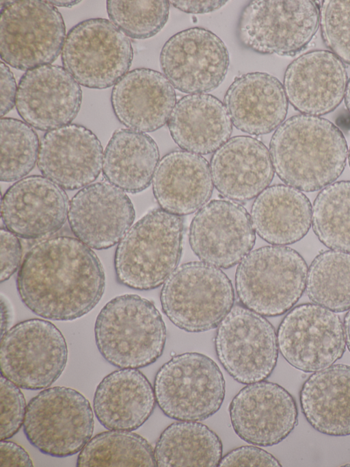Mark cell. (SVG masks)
Returning a JSON list of instances; mask_svg holds the SVG:
<instances>
[{"label": "cell", "mask_w": 350, "mask_h": 467, "mask_svg": "<svg viewBox=\"0 0 350 467\" xmlns=\"http://www.w3.org/2000/svg\"><path fill=\"white\" fill-rule=\"evenodd\" d=\"M156 402L167 417L202 421L221 407L226 392L223 374L209 357L188 352L172 357L154 381Z\"/></svg>", "instance_id": "obj_7"}, {"label": "cell", "mask_w": 350, "mask_h": 467, "mask_svg": "<svg viewBox=\"0 0 350 467\" xmlns=\"http://www.w3.org/2000/svg\"><path fill=\"white\" fill-rule=\"evenodd\" d=\"M319 26L314 1L255 0L242 11L239 35L256 53L293 56L306 47Z\"/></svg>", "instance_id": "obj_12"}, {"label": "cell", "mask_w": 350, "mask_h": 467, "mask_svg": "<svg viewBox=\"0 0 350 467\" xmlns=\"http://www.w3.org/2000/svg\"><path fill=\"white\" fill-rule=\"evenodd\" d=\"M1 337V375L20 388L45 389L62 375L68 347L63 334L51 322L25 320Z\"/></svg>", "instance_id": "obj_10"}, {"label": "cell", "mask_w": 350, "mask_h": 467, "mask_svg": "<svg viewBox=\"0 0 350 467\" xmlns=\"http://www.w3.org/2000/svg\"><path fill=\"white\" fill-rule=\"evenodd\" d=\"M348 152H349V153H348V162H349V167H350V147H349Z\"/></svg>", "instance_id": "obj_49"}, {"label": "cell", "mask_w": 350, "mask_h": 467, "mask_svg": "<svg viewBox=\"0 0 350 467\" xmlns=\"http://www.w3.org/2000/svg\"><path fill=\"white\" fill-rule=\"evenodd\" d=\"M312 207L302 191L284 184H275L260 193L251 208L255 231L273 245L298 242L312 225Z\"/></svg>", "instance_id": "obj_30"}, {"label": "cell", "mask_w": 350, "mask_h": 467, "mask_svg": "<svg viewBox=\"0 0 350 467\" xmlns=\"http://www.w3.org/2000/svg\"><path fill=\"white\" fill-rule=\"evenodd\" d=\"M0 438L8 440L23 425L26 401L20 388L1 376L0 380Z\"/></svg>", "instance_id": "obj_39"}, {"label": "cell", "mask_w": 350, "mask_h": 467, "mask_svg": "<svg viewBox=\"0 0 350 467\" xmlns=\"http://www.w3.org/2000/svg\"><path fill=\"white\" fill-rule=\"evenodd\" d=\"M222 451L221 439L206 425L180 420L163 431L154 449L159 467L218 466Z\"/></svg>", "instance_id": "obj_32"}, {"label": "cell", "mask_w": 350, "mask_h": 467, "mask_svg": "<svg viewBox=\"0 0 350 467\" xmlns=\"http://www.w3.org/2000/svg\"><path fill=\"white\" fill-rule=\"evenodd\" d=\"M53 5L58 7L70 8L79 3L81 1H48Z\"/></svg>", "instance_id": "obj_47"}, {"label": "cell", "mask_w": 350, "mask_h": 467, "mask_svg": "<svg viewBox=\"0 0 350 467\" xmlns=\"http://www.w3.org/2000/svg\"><path fill=\"white\" fill-rule=\"evenodd\" d=\"M227 1H170L174 7L189 14H205L217 10Z\"/></svg>", "instance_id": "obj_44"}, {"label": "cell", "mask_w": 350, "mask_h": 467, "mask_svg": "<svg viewBox=\"0 0 350 467\" xmlns=\"http://www.w3.org/2000/svg\"><path fill=\"white\" fill-rule=\"evenodd\" d=\"M1 336L7 331L12 323L13 320V312L12 310L11 304L6 297H4L3 294L1 296Z\"/></svg>", "instance_id": "obj_45"}, {"label": "cell", "mask_w": 350, "mask_h": 467, "mask_svg": "<svg viewBox=\"0 0 350 467\" xmlns=\"http://www.w3.org/2000/svg\"><path fill=\"white\" fill-rule=\"evenodd\" d=\"M210 169L217 191L236 201L257 197L274 177L267 147L249 136L232 137L220 147L212 155Z\"/></svg>", "instance_id": "obj_24"}, {"label": "cell", "mask_w": 350, "mask_h": 467, "mask_svg": "<svg viewBox=\"0 0 350 467\" xmlns=\"http://www.w3.org/2000/svg\"><path fill=\"white\" fill-rule=\"evenodd\" d=\"M163 312L180 329L198 333L217 327L233 307L234 293L228 277L202 261L178 266L161 288Z\"/></svg>", "instance_id": "obj_6"}, {"label": "cell", "mask_w": 350, "mask_h": 467, "mask_svg": "<svg viewBox=\"0 0 350 467\" xmlns=\"http://www.w3.org/2000/svg\"><path fill=\"white\" fill-rule=\"evenodd\" d=\"M77 467L157 466L154 449L132 431L109 430L96 434L80 451Z\"/></svg>", "instance_id": "obj_33"}, {"label": "cell", "mask_w": 350, "mask_h": 467, "mask_svg": "<svg viewBox=\"0 0 350 467\" xmlns=\"http://www.w3.org/2000/svg\"><path fill=\"white\" fill-rule=\"evenodd\" d=\"M312 227L325 247L350 253V180L334 182L318 193L312 205Z\"/></svg>", "instance_id": "obj_35"}, {"label": "cell", "mask_w": 350, "mask_h": 467, "mask_svg": "<svg viewBox=\"0 0 350 467\" xmlns=\"http://www.w3.org/2000/svg\"><path fill=\"white\" fill-rule=\"evenodd\" d=\"M105 275L93 250L77 238H46L25 255L16 278L23 303L45 319L70 321L90 312L105 291Z\"/></svg>", "instance_id": "obj_1"}, {"label": "cell", "mask_w": 350, "mask_h": 467, "mask_svg": "<svg viewBox=\"0 0 350 467\" xmlns=\"http://www.w3.org/2000/svg\"><path fill=\"white\" fill-rule=\"evenodd\" d=\"M152 182L160 207L180 216L199 210L213 190L208 161L184 150L165 155L157 164Z\"/></svg>", "instance_id": "obj_26"}, {"label": "cell", "mask_w": 350, "mask_h": 467, "mask_svg": "<svg viewBox=\"0 0 350 467\" xmlns=\"http://www.w3.org/2000/svg\"><path fill=\"white\" fill-rule=\"evenodd\" d=\"M302 412L317 431L331 436L350 435V366L332 364L314 372L300 391Z\"/></svg>", "instance_id": "obj_29"}, {"label": "cell", "mask_w": 350, "mask_h": 467, "mask_svg": "<svg viewBox=\"0 0 350 467\" xmlns=\"http://www.w3.org/2000/svg\"><path fill=\"white\" fill-rule=\"evenodd\" d=\"M0 180L18 181L38 162L40 149L36 132L27 123L13 118H1Z\"/></svg>", "instance_id": "obj_36"}, {"label": "cell", "mask_w": 350, "mask_h": 467, "mask_svg": "<svg viewBox=\"0 0 350 467\" xmlns=\"http://www.w3.org/2000/svg\"><path fill=\"white\" fill-rule=\"evenodd\" d=\"M189 240L201 261L229 268L252 251L256 231L243 205L234 201L215 199L201 207L193 218Z\"/></svg>", "instance_id": "obj_16"}, {"label": "cell", "mask_w": 350, "mask_h": 467, "mask_svg": "<svg viewBox=\"0 0 350 467\" xmlns=\"http://www.w3.org/2000/svg\"><path fill=\"white\" fill-rule=\"evenodd\" d=\"M217 358L237 381L249 384L266 379L278 357L277 333L263 316L234 305L217 326L215 338Z\"/></svg>", "instance_id": "obj_13"}, {"label": "cell", "mask_w": 350, "mask_h": 467, "mask_svg": "<svg viewBox=\"0 0 350 467\" xmlns=\"http://www.w3.org/2000/svg\"><path fill=\"white\" fill-rule=\"evenodd\" d=\"M66 37L62 16L48 1H11L1 8V58L13 68L27 71L51 64Z\"/></svg>", "instance_id": "obj_9"}, {"label": "cell", "mask_w": 350, "mask_h": 467, "mask_svg": "<svg viewBox=\"0 0 350 467\" xmlns=\"http://www.w3.org/2000/svg\"><path fill=\"white\" fill-rule=\"evenodd\" d=\"M68 197L62 188L44 176L25 177L12 184L1 199L5 227L25 239L53 234L68 218Z\"/></svg>", "instance_id": "obj_20"}, {"label": "cell", "mask_w": 350, "mask_h": 467, "mask_svg": "<svg viewBox=\"0 0 350 467\" xmlns=\"http://www.w3.org/2000/svg\"><path fill=\"white\" fill-rule=\"evenodd\" d=\"M1 467H32L33 462L28 453L19 444L7 440L0 442Z\"/></svg>", "instance_id": "obj_43"}, {"label": "cell", "mask_w": 350, "mask_h": 467, "mask_svg": "<svg viewBox=\"0 0 350 467\" xmlns=\"http://www.w3.org/2000/svg\"><path fill=\"white\" fill-rule=\"evenodd\" d=\"M1 283L8 280L20 268L23 255L21 243L16 235L5 227L0 229Z\"/></svg>", "instance_id": "obj_41"}, {"label": "cell", "mask_w": 350, "mask_h": 467, "mask_svg": "<svg viewBox=\"0 0 350 467\" xmlns=\"http://www.w3.org/2000/svg\"><path fill=\"white\" fill-rule=\"evenodd\" d=\"M159 162V148L151 136L130 129H119L113 133L105 147L103 173L110 184L136 194L150 186Z\"/></svg>", "instance_id": "obj_31"}, {"label": "cell", "mask_w": 350, "mask_h": 467, "mask_svg": "<svg viewBox=\"0 0 350 467\" xmlns=\"http://www.w3.org/2000/svg\"><path fill=\"white\" fill-rule=\"evenodd\" d=\"M107 11L111 22L128 37L144 40L163 28L169 16L170 1L109 0Z\"/></svg>", "instance_id": "obj_37"}, {"label": "cell", "mask_w": 350, "mask_h": 467, "mask_svg": "<svg viewBox=\"0 0 350 467\" xmlns=\"http://www.w3.org/2000/svg\"><path fill=\"white\" fill-rule=\"evenodd\" d=\"M154 388L137 368H120L98 383L93 399L94 413L108 430L134 431L152 414Z\"/></svg>", "instance_id": "obj_27"}, {"label": "cell", "mask_w": 350, "mask_h": 467, "mask_svg": "<svg viewBox=\"0 0 350 467\" xmlns=\"http://www.w3.org/2000/svg\"><path fill=\"white\" fill-rule=\"evenodd\" d=\"M163 73L173 87L189 94L211 92L226 77L228 49L211 31L192 27L170 37L160 53Z\"/></svg>", "instance_id": "obj_15"}, {"label": "cell", "mask_w": 350, "mask_h": 467, "mask_svg": "<svg viewBox=\"0 0 350 467\" xmlns=\"http://www.w3.org/2000/svg\"><path fill=\"white\" fill-rule=\"evenodd\" d=\"M271 453L256 446L236 448L221 457L218 466H281Z\"/></svg>", "instance_id": "obj_40"}, {"label": "cell", "mask_w": 350, "mask_h": 467, "mask_svg": "<svg viewBox=\"0 0 350 467\" xmlns=\"http://www.w3.org/2000/svg\"><path fill=\"white\" fill-rule=\"evenodd\" d=\"M135 218L128 195L106 181L81 188L69 202L70 229L78 240L94 249H106L119 243Z\"/></svg>", "instance_id": "obj_18"}, {"label": "cell", "mask_w": 350, "mask_h": 467, "mask_svg": "<svg viewBox=\"0 0 350 467\" xmlns=\"http://www.w3.org/2000/svg\"><path fill=\"white\" fill-rule=\"evenodd\" d=\"M133 58L129 38L111 21H83L72 27L62 51L63 67L84 87L105 89L129 71Z\"/></svg>", "instance_id": "obj_11"}, {"label": "cell", "mask_w": 350, "mask_h": 467, "mask_svg": "<svg viewBox=\"0 0 350 467\" xmlns=\"http://www.w3.org/2000/svg\"><path fill=\"white\" fill-rule=\"evenodd\" d=\"M320 27L325 45L350 64V0H325L320 8Z\"/></svg>", "instance_id": "obj_38"}, {"label": "cell", "mask_w": 350, "mask_h": 467, "mask_svg": "<svg viewBox=\"0 0 350 467\" xmlns=\"http://www.w3.org/2000/svg\"><path fill=\"white\" fill-rule=\"evenodd\" d=\"M308 269L304 257L291 247L272 244L252 250L236 270L239 299L262 316L282 315L301 297Z\"/></svg>", "instance_id": "obj_5"}, {"label": "cell", "mask_w": 350, "mask_h": 467, "mask_svg": "<svg viewBox=\"0 0 350 467\" xmlns=\"http://www.w3.org/2000/svg\"><path fill=\"white\" fill-rule=\"evenodd\" d=\"M81 102L82 90L74 77L64 67L48 64L23 74L15 105L26 123L49 131L70 124Z\"/></svg>", "instance_id": "obj_19"}, {"label": "cell", "mask_w": 350, "mask_h": 467, "mask_svg": "<svg viewBox=\"0 0 350 467\" xmlns=\"http://www.w3.org/2000/svg\"><path fill=\"white\" fill-rule=\"evenodd\" d=\"M306 292L309 299L336 313L350 309V253L326 250L308 269Z\"/></svg>", "instance_id": "obj_34"}, {"label": "cell", "mask_w": 350, "mask_h": 467, "mask_svg": "<svg viewBox=\"0 0 350 467\" xmlns=\"http://www.w3.org/2000/svg\"><path fill=\"white\" fill-rule=\"evenodd\" d=\"M229 414L235 433L260 446L281 442L298 422L293 396L279 384L265 380L243 387L231 401Z\"/></svg>", "instance_id": "obj_17"}, {"label": "cell", "mask_w": 350, "mask_h": 467, "mask_svg": "<svg viewBox=\"0 0 350 467\" xmlns=\"http://www.w3.org/2000/svg\"><path fill=\"white\" fill-rule=\"evenodd\" d=\"M277 338L279 351L285 360L305 373L332 366L346 349L340 316L315 303L293 307L280 323Z\"/></svg>", "instance_id": "obj_14"}, {"label": "cell", "mask_w": 350, "mask_h": 467, "mask_svg": "<svg viewBox=\"0 0 350 467\" xmlns=\"http://www.w3.org/2000/svg\"><path fill=\"white\" fill-rule=\"evenodd\" d=\"M269 153L278 177L286 185L310 192L335 182L348 157L346 139L329 120L294 115L273 133Z\"/></svg>", "instance_id": "obj_2"}, {"label": "cell", "mask_w": 350, "mask_h": 467, "mask_svg": "<svg viewBox=\"0 0 350 467\" xmlns=\"http://www.w3.org/2000/svg\"><path fill=\"white\" fill-rule=\"evenodd\" d=\"M167 126L180 148L198 155L216 151L232 132V123L224 104L206 93L191 94L180 99Z\"/></svg>", "instance_id": "obj_28"}, {"label": "cell", "mask_w": 350, "mask_h": 467, "mask_svg": "<svg viewBox=\"0 0 350 467\" xmlns=\"http://www.w3.org/2000/svg\"><path fill=\"white\" fill-rule=\"evenodd\" d=\"M111 103L118 120L130 129L152 132L168 122L176 103L173 86L159 71L139 68L113 87Z\"/></svg>", "instance_id": "obj_23"}, {"label": "cell", "mask_w": 350, "mask_h": 467, "mask_svg": "<svg viewBox=\"0 0 350 467\" xmlns=\"http://www.w3.org/2000/svg\"><path fill=\"white\" fill-rule=\"evenodd\" d=\"M17 85L12 72L3 62L0 64V115L3 118L16 105Z\"/></svg>", "instance_id": "obj_42"}, {"label": "cell", "mask_w": 350, "mask_h": 467, "mask_svg": "<svg viewBox=\"0 0 350 467\" xmlns=\"http://www.w3.org/2000/svg\"><path fill=\"white\" fill-rule=\"evenodd\" d=\"M348 312L345 314L344 318V332L346 341V346L350 352V309L347 310Z\"/></svg>", "instance_id": "obj_46"}, {"label": "cell", "mask_w": 350, "mask_h": 467, "mask_svg": "<svg viewBox=\"0 0 350 467\" xmlns=\"http://www.w3.org/2000/svg\"><path fill=\"white\" fill-rule=\"evenodd\" d=\"M103 155L102 144L90 129L70 123L43 136L37 165L43 176L63 189L73 190L98 178Z\"/></svg>", "instance_id": "obj_21"}, {"label": "cell", "mask_w": 350, "mask_h": 467, "mask_svg": "<svg viewBox=\"0 0 350 467\" xmlns=\"http://www.w3.org/2000/svg\"><path fill=\"white\" fill-rule=\"evenodd\" d=\"M183 234L181 216L161 207L149 210L117 246L114 267L118 281L139 290L160 286L177 268Z\"/></svg>", "instance_id": "obj_4"}, {"label": "cell", "mask_w": 350, "mask_h": 467, "mask_svg": "<svg viewBox=\"0 0 350 467\" xmlns=\"http://www.w3.org/2000/svg\"><path fill=\"white\" fill-rule=\"evenodd\" d=\"M224 104L237 129L258 136L271 132L284 122L288 101L278 79L253 72L234 79L226 92Z\"/></svg>", "instance_id": "obj_25"}, {"label": "cell", "mask_w": 350, "mask_h": 467, "mask_svg": "<svg viewBox=\"0 0 350 467\" xmlns=\"http://www.w3.org/2000/svg\"><path fill=\"white\" fill-rule=\"evenodd\" d=\"M94 413L79 392L65 386L43 389L27 406L23 431L41 453L65 457L80 452L92 438Z\"/></svg>", "instance_id": "obj_8"}, {"label": "cell", "mask_w": 350, "mask_h": 467, "mask_svg": "<svg viewBox=\"0 0 350 467\" xmlns=\"http://www.w3.org/2000/svg\"><path fill=\"white\" fill-rule=\"evenodd\" d=\"M167 337L163 318L150 300L135 294L117 296L100 310L94 325L96 346L119 368H140L162 355Z\"/></svg>", "instance_id": "obj_3"}, {"label": "cell", "mask_w": 350, "mask_h": 467, "mask_svg": "<svg viewBox=\"0 0 350 467\" xmlns=\"http://www.w3.org/2000/svg\"><path fill=\"white\" fill-rule=\"evenodd\" d=\"M345 103L349 112L350 113V79L348 80L345 93Z\"/></svg>", "instance_id": "obj_48"}, {"label": "cell", "mask_w": 350, "mask_h": 467, "mask_svg": "<svg viewBox=\"0 0 350 467\" xmlns=\"http://www.w3.org/2000/svg\"><path fill=\"white\" fill-rule=\"evenodd\" d=\"M347 82L346 68L338 56L329 51L314 50L301 55L288 66L283 86L296 110L319 116L340 105Z\"/></svg>", "instance_id": "obj_22"}]
</instances>
